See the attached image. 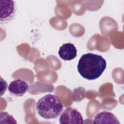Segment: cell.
I'll return each mask as SVG.
<instances>
[{"instance_id": "3", "label": "cell", "mask_w": 124, "mask_h": 124, "mask_svg": "<svg viewBox=\"0 0 124 124\" xmlns=\"http://www.w3.org/2000/svg\"><path fill=\"white\" fill-rule=\"evenodd\" d=\"M16 11V3L14 0H0V20L2 24L12 20L15 16Z\"/></svg>"}, {"instance_id": "6", "label": "cell", "mask_w": 124, "mask_h": 124, "mask_svg": "<svg viewBox=\"0 0 124 124\" xmlns=\"http://www.w3.org/2000/svg\"><path fill=\"white\" fill-rule=\"evenodd\" d=\"M77 50L75 46L71 43L63 44L58 51L60 57L64 61H71L77 56Z\"/></svg>"}, {"instance_id": "7", "label": "cell", "mask_w": 124, "mask_h": 124, "mask_svg": "<svg viewBox=\"0 0 124 124\" xmlns=\"http://www.w3.org/2000/svg\"><path fill=\"white\" fill-rule=\"evenodd\" d=\"M93 124H120L118 119L110 112L102 111L96 115L93 120Z\"/></svg>"}, {"instance_id": "8", "label": "cell", "mask_w": 124, "mask_h": 124, "mask_svg": "<svg viewBox=\"0 0 124 124\" xmlns=\"http://www.w3.org/2000/svg\"><path fill=\"white\" fill-rule=\"evenodd\" d=\"M0 124H16L17 122L13 116L10 115L8 112L5 111L0 112Z\"/></svg>"}, {"instance_id": "1", "label": "cell", "mask_w": 124, "mask_h": 124, "mask_svg": "<svg viewBox=\"0 0 124 124\" xmlns=\"http://www.w3.org/2000/svg\"><path fill=\"white\" fill-rule=\"evenodd\" d=\"M106 61L102 56L88 53L81 56L77 69L82 78L91 80L99 78L106 69Z\"/></svg>"}, {"instance_id": "5", "label": "cell", "mask_w": 124, "mask_h": 124, "mask_svg": "<svg viewBox=\"0 0 124 124\" xmlns=\"http://www.w3.org/2000/svg\"><path fill=\"white\" fill-rule=\"evenodd\" d=\"M9 92L16 96H22L29 90V86L25 80L18 78L12 81L8 86Z\"/></svg>"}, {"instance_id": "4", "label": "cell", "mask_w": 124, "mask_h": 124, "mask_svg": "<svg viewBox=\"0 0 124 124\" xmlns=\"http://www.w3.org/2000/svg\"><path fill=\"white\" fill-rule=\"evenodd\" d=\"M59 123L61 124H81L83 123V119L78 110L72 107H68L61 115Z\"/></svg>"}, {"instance_id": "2", "label": "cell", "mask_w": 124, "mask_h": 124, "mask_svg": "<svg viewBox=\"0 0 124 124\" xmlns=\"http://www.w3.org/2000/svg\"><path fill=\"white\" fill-rule=\"evenodd\" d=\"M38 114L45 119L57 118L63 110L60 98L55 94H48L39 99L36 104Z\"/></svg>"}]
</instances>
